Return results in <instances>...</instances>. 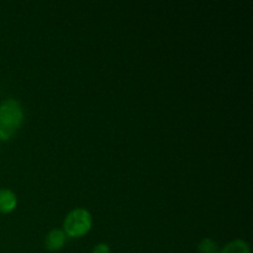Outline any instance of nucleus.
<instances>
[{
	"instance_id": "f257e3e1",
	"label": "nucleus",
	"mask_w": 253,
	"mask_h": 253,
	"mask_svg": "<svg viewBox=\"0 0 253 253\" xmlns=\"http://www.w3.org/2000/svg\"><path fill=\"white\" fill-rule=\"evenodd\" d=\"M24 123V110L16 99H5L0 103V141H7Z\"/></svg>"
},
{
	"instance_id": "0eeeda50",
	"label": "nucleus",
	"mask_w": 253,
	"mask_h": 253,
	"mask_svg": "<svg viewBox=\"0 0 253 253\" xmlns=\"http://www.w3.org/2000/svg\"><path fill=\"white\" fill-rule=\"evenodd\" d=\"M91 253H111L110 247L106 244H98L93 249V252Z\"/></svg>"
},
{
	"instance_id": "f03ea898",
	"label": "nucleus",
	"mask_w": 253,
	"mask_h": 253,
	"mask_svg": "<svg viewBox=\"0 0 253 253\" xmlns=\"http://www.w3.org/2000/svg\"><path fill=\"white\" fill-rule=\"evenodd\" d=\"M93 226L91 214L84 208H77L68 212L63 221V231L67 237L79 239L88 234Z\"/></svg>"
},
{
	"instance_id": "423d86ee",
	"label": "nucleus",
	"mask_w": 253,
	"mask_h": 253,
	"mask_svg": "<svg viewBox=\"0 0 253 253\" xmlns=\"http://www.w3.org/2000/svg\"><path fill=\"white\" fill-rule=\"evenodd\" d=\"M198 252L199 253H219L220 247L217 242H215L212 239H203L198 245Z\"/></svg>"
},
{
	"instance_id": "7ed1b4c3",
	"label": "nucleus",
	"mask_w": 253,
	"mask_h": 253,
	"mask_svg": "<svg viewBox=\"0 0 253 253\" xmlns=\"http://www.w3.org/2000/svg\"><path fill=\"white\" fill-rule=\"evenodd\" d=\"M67 241V235L64 234L63 230L54 229L47 234L46 240H44V246L48 251L57 252L63 249Z\"/></svg>"
},
{
	"instance_id": "20e7f679",
	"label": "nucleus",
	"mask_w": 253,
	"mask_h": 253,
	"mask_svg": "<svg viewBox=\"0 0 253 253\" xmlns=\"http://www.w3.org/2000/svg\"><path fill=\"white\" fill-rule=\"evenodd\" d=\"M17 197L12 190L1 188L0 189V212L9 214L16 209Z\"/></svg>"
},
{
	"instance_id": "39448f33",
	"label": "nucleus",
	"mask_w": 253,
	"mask_h": 253,
	"mask_svg": "<svg viewBox=\"0 0 253 253\" xmlns=\"http://www.w3.org/2000/svg\"><path fill=\"white\" fill-rule=\"evenodd\" d=\"M219 253H251V247L245 240L237 239L225 245Z\"/></svg>"
}]
</instances>
